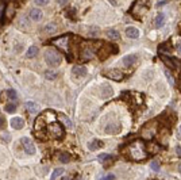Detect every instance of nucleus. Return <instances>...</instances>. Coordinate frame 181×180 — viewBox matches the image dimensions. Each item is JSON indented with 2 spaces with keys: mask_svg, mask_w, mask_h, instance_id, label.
<instances>
[{
  "mask_svg": "<svg viewBox=\"0 0 181 180\" xmlns=\"http://www.w3.org/2000/svg\"><path fill=\"white\" fill-rule=\"evenodd\" d=\"M105 34L111 41H119L120 39V32H119L118 30H115V28H108V30L105 31Z\"/></svg>",
  "mask_w": 181,
  "mask_h": 180,
  "instance_id": "10",
  "label": "nucleus"
},
{
  "mask_svg": "<svg viewBox=\"0 0 181 180\" xmlns=\"http://www.w3.org/2000/svg\"><path fill=\"white\" fill-rule=\"evenodd\" d=\"M10 125H11L12 129L20 130V129L24 128V119H23V118H20V117H14V118H11Z\"/></svg>",
  "mask_w": 181,
  "mask_h": 180,
  "instance_id": "8",
  "label": "nucleus"
},
{
  "mask_svg": "<svg viewBox=\"0 0 181 180\" xmlns=\"http://www.w3.org/2000/svg\"><path fill=\"white\" fill-rule=\"evenodd\" d=\"M45 31H46V32H56L57 31V26L54 23H49V24L45 26Z\"/></svg>",
  "mask_w": 181,
  "mask_h": 180,
  "instance_id": "20",
  "label": "nucleus"
},
{
  "mask_svg": "<svg viewBox=\"0 0 181 180\" xmlns=\"http://www.w3.org/2000/svg\"><path fill=\"white\" fill-rule=\"evenodd\" d=\"M42 16H43V12L39 8H32L30 11V19H32L34 22H39L42 19Z\"/></svg>",
  "mask_w": 181,
  "mask_h": 180,
  "instance_id": "9",
  "label": "nucleus"
},
{
  "mask_svg": "<svg viewBox=\"0 0 181 180\" xmlns=\"http://www.w3.org/2000/svg\"><path fill=\"white\" fill-rule=\"evenodd\" d=\"M45 62H46L49 67L56 68L61 64V56L58 52H56L54 49H47L45 52Z\"/></svg>",
  "mask_w": 181,
  "mask_h": 180,
  "instance_id": "1",
  "label": "nucleus"
},
{
  "mask_svg": "<svg viewBox=\"0 0 181 180\" xmlns=\"http://www.w3.org/2000/svg\"><path fill=\"white\" fill-rule=\"evenodd\" d=\"M15 110H16V104L15 103H8L6 106V111L7 112H15Z\"/></svg>",
  "mask_w": 181,
  "mask_h": 180,
  "instance_id": "24",
  "label": "nucleus"
},
{
  "mask_svg": "<svg viewBox=\"0 0 181 180\" xmlns=\"http://www.w3.org/2000/svg\"><path fill=\"white\" fill-rule=\"evenodd\" d=\"M176 49H177V52L181 54V41H177V43H176Z\"/></svg>",
  "mask_w": 181,
  "mask_h": 180,
  "instance_id": "31",
  "label": "nucleus"
},
{
  "mask_svg": "<svg viewBox=\"0 0 181 180\" xmlns=\"http://www.w3.org/2000/svg\"><path fill=\"white\" fill-rule=\"evenodd\" d=\"M24 106H26L27 111L30 114H37V112H38V110H39L38 104L34 103V102H26V104H24Z\"/></svg>",
  "mask_w": 181,
  "mask_h": 180,
  "instance_id": "15",
  "label": "nucleus"
},
{
  "mask_svg": "<svg viewBox=\"0 0 181 180\" xmlns=\"http://www.w3.org/2000/svg\"><path fill=\"white\" fill-rule=\"evenodd\" d=\"M150 168H151V171H154V172H158L159 168H161V165H159V162L157 160H154V161L150 162Z\"/></svg>",
  "mask_w": 181,
  "mask_h": 180,
  "instance_id": "21",
  "label": "nucleus"
},
{
  "mask_svg": "<svg viewBox=\"0 0 181 180\" xmlns=\"http://www.w3.org/2000/svg\"><path fill=\"white\" fill-rule=\"evenodd\" d=\"M161 57H162V60L165 61V64H168L170 68H176V65H174V64H172V60H170V58H166L165 56H161Z\"/></svg>",
  "mask_w": 181,
  "mask_h": 180,
  "instance_id": "28",
  "label": "nucleus"
},
{
  "mask_svg": "<svg viewBox=\"0 0 181 180\" xmlns=\"http://www.w3.org/2000/svg\"><path fill=\"white\" fill-rule=\"evenodd\" d=\"M138 60H139V54H137V53H131V54H127V56L123 57L122 62L125 67L130 68V67H133L135 62H138Z\"/></svg>",
  "mask_w": 181,
  "mask_h": 180,
  "instance_id": "5",
  "label": "nucleus"
},
{
  "mask_svg": "<svg viewBox=\"0 0 181 180\" xmlns=\"http://www.w3.org/2000/svg\"><path fill=\"white\" fill-rule=\"evenodd\" d=\"M20 142H22L23 148H24V152H26L27 154H35L37 149H35V145L32 144V140L28 137H22V140H20Z\"/></svg>",
  "mask_w": 181,
  "mask_h": 180,
  "instance_id": "3",
  "label": "nucleus"
},
{
  "mask_svg": "<svg viewBox=\"0 0 181 180\" xmlns=\"http://www.w3.org/2000/svg\"><path fill=\"white\" fill-rule=\"evenodd\" d=\"M43 76H45V79H47V80H56L57 77H58V73L56 71H45Z\"/></svg>",
  "mask_w": 181,
  "mask_h": 180,
  "instance_id": "17",
  "label": "nucleus"
},
{
  "mask_svg": "<svg viewBox=\"0 0 181 180\" xmlns=\"http://www.w3.org/2000/svg\"><path fill=\"white\" fill-rule=\"evenodd\" d=\"M165 15L164 14H158L157 16H155V19H154V26L157 27V28H161L164 24H165Z\"/></svg>",
  "mask_w": 181,
  "mask_h": 180,
  "instance_id": "14",
  "label": "nucleus"
},
{
  "mask_svg": "<svg viewBox=\"0 0 181 180\" xmlns=\"http://www.w3.org/2000/svg\"><path fill=\"white\" fill-rule=\"evenodd\" d=\"M126 35L129 37V38H138V37H139V30L137 27H134V26H129L126 28Z\"/></svg>",
  "mask_w": 181,
  "mask_h": 180,
  "instance_id": "11",
  "label": "nucleus"
},
{
  "mask_svg": "<svg viewBox=\"0 0 181 180\" xmlns=\"http://www.w3.org/2000/svg\"><path fill=\"white\" fill-rule=\"evenodd\" d=\"M38 52H39V49L37 46H30L26 52V57L27 58H34V57H37V54H38Z\"/></svg>",
  "mask_w": 181,
  "mask_h": 180,
  "instance_id": "16",
  "label": "nucleus"
},
{
  "mask_svg": "<svg viewBox=\"0 0 181 180\" xmlns=\"http://www.w3.org/2000/svg\"><path fill=\"white\" fill-rule=\"evenodd\" d=\"M122 132V126L119 122H108L104 128L105 134H119Z\"/></svg>",
  "mask_w": 181,
  "mask_h": 180,
  "instance_id": "4",
  "label": "nucleus"
},
{
  "mask_svg": "<svg viewBox=\"0 0 181 180\" xmlns=\"http://www.w3.org/2000/svg\"><path fill=\"white\" fill-rule=\"evenodd\" d=\"M8 96H10V99H16V92L14 91V89H10V91H8Z\"/></svg>",
  "mask_w": 181,
  "mask_h": 180,
  "instance_id": "30",
  "label": "nucleus"
},
{
  "mask_svg": "<svg viewBox=\"0 0 181 180\" xmlns=\"http://www.w3.org/2000/svg\"><path fill=\"white\" fill-rule=\"evenodd\" d=\"M60 161L62 162V164H68V162L71 161V156H69L68 153H64V154H61V156H60Z\"/></svg>",
  "mask_w": 181,
  "mask_h": 180,
  "instance_id": "22",
  "label": "nucleus"
},
{
  "mask_svg": "<svg viewBox=\"0 0 181 180\" xmlns=\"http://www.w3.org/2000/svg\"><path fill=\"white\" fill-rule=\"evenodd\" d=\"M64 172H65V171H64L62 168H56L54 171H53V173L50 175V178H51V179H58V178L62 176Z\"/></svg>",
  "mask_w": 181,
  "mask_h": 180,
  "instance_id": "18",
  "label": "nucleus"
},
{
  "mask_svg": "<svg viewBox=\"0 0 181 180\" xmlns=\"http://www.w3.org/2000/svg\"><path fill=\"white\" fill-rule=\"evenodd\" d=\"M72 73L76 79H83V77H85L88 75V69L85 67H79V65H77V67L72 68Z\"/></svg>",
  "mask_w": 181,
  "mask_h": 180,
  "instance_id": "6",
  "label": "nucleus"
},
{
  "mask_svg": "<svg viewBox=\"0 0 181 180\" xmlns=\"http://www.w3.org/2000/svg\"><path fill=\"white\" fill-rule=\"evenodd\" d=\"M176 153H177L179 156H181V146H177V148H176Z\"/></svg>",
  "mask_w": 181,
  "mask_h": 180,
  "instance_id": "33",
  "label": "nucleus"
},
{
  "mask_svg": "<svg viewBox=\"0 0 181 180\" xmlns=\"http://www.w3.org/2000/svg\"><path fill=\"white\" fill-rule=\"evenodd\" d=\"M95 89H96L99 98H101V99H108V98L114 96V88L108 84H100Z\"/></svg>",
  "mask_w": 181,
  "mask_h": 180,
  "instance_id": "2",
  "label": "nucleus"
},
{
  "mask_svg": "<svg viewBox=\"0 0 181 180\" xmlns=\"http://www.w3.org/2000/svg\"><path fill=\"white\" fill-rule=\"evenodd\" d=\"M107 158H111V156H110V154H107V153H101V154H99V156H97V160L101 161V162H104Z\"/></svg>",
  "mask_w": 181,
  "mask_h": 180,
  "instance_id": "25",
  "label": "nucleus"
},
{
  "mask_svg": "<svg viewBox=\"0 0 181 180\" xmlns=\"http://www.w3.org/2000/svg\"><path fill=\"white\" fill-rule=\"evenodd\" d=\"M104 146V142L100 141V140H97V138H95V140H92L89 142V145H88V148L89 150H97V149H100Z\"/></svg>",
  "mask_w": 181,
  "mask_h": 180,
  "instance_id": "12",
  "label": "nucleus"
},
{
  "mask_svg": "<svg viewBox=\"0 0 181 180\" xmlns=\"http://www.w3.org/2000/svg\"><path fill=\"white\" fill-rule=\"evenodd\" d=\"M37 6H47L50 3V0H34Z\"/></svg>",
  "mask_w": 181,
  "mask_h": 180,
  "instance_id": "27",
  "label": "nucleus"
},
{
  "mask_svg": "<svg viewBox=\"0 0 181 180\" xmlns=\"http://www.w3.org/2000/svg\"><path fill=\"white\" fill-rule=\"evenodd\" d=\"M105 76L110 77V79H112V80H115V81L123 80V77H125V75H123L119 69H110V71L105 72Z\"/></svg>",
  "mask_w": 181,
  "mask_h": 180,
  "instance_id": "7",
  "label": "nucleus"
},
{
  "mask_svg": "<svg viewBox=\"0 0 181 180\" xmlns=\"http://www.w3.org/2000/svg\"><path fill=\"white\" fill-rule=\"evenodd\" d=\"M165 76H166L168 81H169V84L173 85V84H174V80H173V77H172V75H170V72H169V71H165Z\"/></svg>",
  "mask_w": 181,
  "mask_h": 180,
  "instance_id": "26",
  "label": "nucleus"
},
{
  "mask_svg": "<svg viewBox=\"0 0 181 180\" xmlns=\"http://www.w3.org/2000/svg\"><path fill=\"white\" fill-rule=\"evenodd\" d=\"M2 12H3V4H0V15H2Z\"/></svg>",
  "mask_w": 181,
  "mask_h": 180,
  "instance_id": "36",
  "label": "nucleus"
},
{
  "mask_svg": "<svg viewBox=\"0 0 181 180\" xmlns=\"http://www.w3.org/2000/svg\"><path fill=\"white\" fill-rule=\"evenodd\" d=\"M104 179H116V176L112 175V173H108V175H105V176H104Z\"/></svg>",
  "mask_w": 181,
  "mask_h": 180,
  "instance_id": "32",
  "label": "nucleus"
},
{
  "mask_svg": "<svg viewBox=\"0 0 181 180\" xmlns=\"http://www.w3.org/2000/svg\"><path fill=\"white\" fill-rule=\"evenodd\" d=\"M0 138H2V140H3L4 142H8V141H10V134H8L7 132H4V133H2Z\"/></svg>",
  "mask_w": 181,
  "mask_h": 180,
  "instance_id": "29",
  "label": "nucleus"
},
{
  "mask_svg": "<svg viewBox=\"0 0 181 180\" xmlns=\"http://www.w3.org/2000/svg\"><path fill=\"white\" fill-rule=\"evenodd\" d=\"M61 121H62V123L66 126V128H72V121L69 119L66 115H61Z\"/></svg>",
  "mask_w": 181,
  "mask_h": 180,
  "instance_id": "23",
  "label": "nucleus"
},
{
  "mask_svg": "<svg viewBox=\"0 0 181 180\" xmlns=\"http://www.w3.org/2000/svg\"><path fill=\"white\" fill-rule=\"evenodd\" d=\"M180 133H181V128H180Z\"/></svg>",
  "mask_w": 181,
  "mask_h": 180,
  "instance_id": "37",
  "label": "nucleus"
},
{
  "mask_svg": "<svg viewBox=\"0 0 181 180\" xmlns=\"http://www.w3.org/2000/svg\"><path fill=\"white\" fill-rule=\"evenodd\" d=\"M177 169H179V172H180V173H181V162H180V164H179V165H177Z\"/></svg>",
  "mask_w": 181,
  "mask_h": 180,
  "instance_id": "34",
  "label": "nucleus"
},
{
  "mask_svg": "<svg viewBox=\"0 0 181 180\" xmlns=\"http://www.w3.org/2000/svg\"><path fill=\"white\" fill-rule=\"evenodd\" d=\"M3 123H4V119H3V118H0V126H3Z\"/></svg>",
  "mask_w": 181,
  "mask_h": 180,
  "instance_id": "35",
  "label": "nucleus"
},
{
  "mask_svg": "<svg viewBox=\"0 0 181 180\" xmlns=\"http://www.w3.org/2000/svg\"><path fill=\"white\" fill-rule=\"evenodd\" d=\"M50 130H51V133L54 134L56 137H62V134H64V132H62V128H61L60 125H57V123H51L50 125Z\"/></svg>",
  "mask_w": 181,
  "mask_h": 180,
  "instance_id": "13",
  "label": "nucleus"
},
{
  "mask_svg": "<svg viewBox=\"0 0 181 180\" xmlns=\"http://www.w3.org/2000/svg\"><path fill=\"white\" fill-rule=\"evenodd\" d=\"M93 52L90 50V49H85V50H83V60H90L93 58Z\"/></svg>",
  "mask_w": 181,
  "mask_h": 180,
  "instance_id": "19",
  "label": "nucleus"
}]
</instances>
